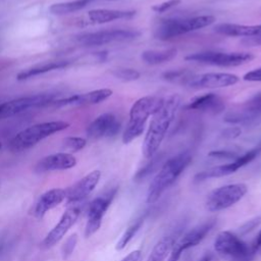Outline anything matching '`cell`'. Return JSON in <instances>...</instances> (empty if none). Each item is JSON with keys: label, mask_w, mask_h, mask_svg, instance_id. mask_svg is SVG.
I'll return each instance as SVG.
<instances>
[{"label": "cell", "mask_w": 261, "mask_h": 261, "mask_svg": "<svg viewBox=\"0 0 261 261\" xmlns=\"http://www.w3.org/2000/svg\"><path fill=\"white\" fill-rule=\"evenodd\" d=\"M215 223L216 221L214 219L208 220L180 236V238H178L174 243L167 261H178L186 250L199 245L205 239V237L213 229Z\"/></svg>", "instance_id": "obj_9"}, {"label": "cell", "mask_w": 261, "mask_h": 261, "mask_svg": "<svg viewBox=\"0 0 261 261\" xmlns=\"http://www.w3.org/2000/svg\"><path fill=\"white\" fill-rule=\"evenodd\" d=\"M136 15L135 10L93 9L88 12L89 21L92 23H106L118 19H130Z\"/></svg>", "instance_id": "obj_24"}, {"label": "cell", "mask_w": 261, "mask_h": 261, "mask_svg": "<svg viewBox=\"0 0 261 261\" xmlns=\"http://www.w3.org/2000/svg\"><path fill=\"white\" fill-rule=\"evenodd\" d=\"M181 230L182 226H176L175 229L160 239L153 247L150 255L147 258V261H165L167 256H169L174 243L180 236Z\"/></svg>", "instance_id": "obj_23"}, {"label": "cell", "mask_w": 261, "mask_h": 261, "mask_svg": "<svg viewBox=\"0 0 261 261\" xmlns=\"http://www.w3.org/2000/svg\"><path fill=\"white\" fill-rule=\"evenodd\" d=\"M260 247H261V230H260L259 233L257 234V237H256L255 241L253 242L251 248H252V250L256 253V252L260 249Z\"/></svg>", "instance_id": "obj_42"}, {"label": "cell", "mask_w": 261, "mask_h": 261, "mask_svg": "<svg viewBox=\"0 0 261 261\" xmlns=\"http://www.w3.org/2000/svg\"><path fill=\"white\" fill-rule=\"evenodd\" d=\"M180 2H181V0H167V1L153 5L152 10L157 13H163V12L171 9L172 7H175L176 5L180 4Z\"/></svg>", "instance_id": "obj_34"}, {"label": "cell", "mask_w": 261, "mask_h": 261, "mask_svg": "<svg viewBox=\"0 0 261 261\" xmlns=\"http://www.w3.org/2000/svg\"><path fill=\"white\" fill-rule=\"evenodd\" d=\"M115 192L116 191L113 190L105 196L95 198L91 202L89 211H88V220H87L86 227H85V237L86 238L92 237L100 228V226L102 224V219L112 202Z\"/></svg>", "instance_id": "obj_14"}, {"label": "cell", "mask_w": 261, "mask_h": 261, "mask_svg": "<svg viewBox=\"0 0 261 261\" xmlns=\"http://www.w3.org/2000/svg\"><path fill=\"white\" fill-rule=\"evenodd\" d=\"M55 94H37L19 97L0 104V119L13 116L31 108H43L49 106L54 100Z\"/></svg>", "instance_id": "obj_8"}, {"label": "cell", "mask_w": 261, "mask_h": 261, "mask_svg": "<svg viewBox=\"0 0 261 261\" xmlns=\"http://www.w3.org/2000/svg\"><path fill=\"white\" fill-rule=\"evenodd\" d=\"M248 192L246 184H229L211 191L205 200V208L209 212L227 209L238 203Z\"/></svg>", "instance_id": "obj_6"}, {"label": "cell", "mask_w": 261, "mask_h": 261, "mask_svg": "<svg viewBox=\"0 0 261 261\" xmlns=\"http://www.w3.org/2000/svg\"><path fill=\"white\" fill-rule=\"evenodd\" d=\"M80 215V209L75 207L68 208L61 216L58 223L49 231V233L44 239L42 246L46 249L54 247L57 243H59L69 228L76 222Z\"/></svg>", "instance_id": "obj_17"}, {"label": "cell", "mask_w": 261, "mask_h": 261, "mask_svg": "<svg viewBox=\"0 0 261 261\" xmlns=\"http://www.w3.org/2000/svg\"><path fill=\"white\" fill-rule=\"evenodd\" d=\"M191 161L192 155L189 152H181L166 160L149 185L146 202L148 204L157 202L163 193L174 184Z\"/></svg>", "instance_id": "obj_2"}, {"label": "cell", "mask_w": 261, "mask_h": 261, "mask_svg": "<svg viewBox=\"0 0 261 261\" xmlns=\"http://www.w3.org/2000/svg\"><path fill=\"white\" fill-rule=\"evenodd\" d=\"M260 223H261V217H255L253 219L248 220L246 223H244L241 226L240 231H241L242 234H246V233L252 231L253 229H255Z\"/></svg>", "instance_id": "obj_36"}, {"label": "cell", "mask_w": 261, "mask_h": 261, "mask_svg": "<svg viewBox=\"0 0 261 261\" xmlns=\"http://www.w3.org/2000/svg\"><path fill=\"white\" fill-rule=\"evenodd\" d=\"M187 109L209 113H219L224 109L223 100L214 93H207L196 96L190 100Z\"/></svg>", "instance_id": "obj_21"}, {"label": "cell", "mask_w": 261, "mask_h": 261, "mask_svg": "<svg viewBox=\"0 0 261 261\" xmlns=\"http://www.w3.org/2000/svg\"><path fill=\"white\" fill-rule=\"evenodd\" d=\"M242 133V129L239 126H230L225 128L222 132V136L226 139H234L238 138Z\"/></svg>", "instance_id": "obj_39"}, {"label": "cell", "mask_w": 261, "mask_h": 261, "mask_svg": "<svg viewBox=\"0 0 261 261\" xmlns=\"http://www.w3.org/2000/svg\"><path fill=\"white\" fill-rule=\"evenodd\" d=\"M253 256H254V254H250V255H248V256H245V257H243V258L236 259V260H232V261H252Z\"/></svg>", "instance_id": "obj_43"}, {"label": "cell", "mask_w": 261, "mask_h": 261, "mask_svg": "<svg viewBox=\"0 0 261 261\" xmlns=\"http://www.w3.org/2000/svg\"><path fill=\"white\" fill-rule=\"evenodd\" d=\"M66 199V191L63 189H52L40 196L38 199L34 213L38 218L44 217V215L51 209L57 207Z\"/></svg>", "instance_id": "obj_22"}, {"label": "cell", "mask_w": 261, "mask_h": 261, "mask_svg": "<svg viewBox=\"0 0 261 261\" xmlns=\"http://www.w3.org/2000/svg\"><path fill=\"white\" fill-rule=\"evenodd\" d=\"M139 36L140 32L136 30L113 29L82 34L76 37V41L84 46H101L114 42H125L134 40Z\"/></svg>", "instance_id": "obj_10"}, {"label": "cell", "mask_w": 261, "mask_h": 261, "mask_svg": "<svg viewBox=\"0 0 261 261\" xmlns=\"http://www.w3.org/2000/svg\"><path fill=\"white\" fill-rule=\"evenodd\" d=\"M214 31L224 36L247 38L261 34V23L251 25L238 23H219L214 27Z\"/></svg>", "instance_id": "obj_25"}, {"label": "cell", "mask_w": 261, "mask_h": 261, "mask_svg": "<svg viewBox=\"0 0 261 261\" xmlns=\"http://www.w3.org/2000/svg\"><path fill=\"white\" fill-rule=\"evenodd\" d=\"M112 90L104 88L94 90L85 94H76L64 99L54 100L49 106L63 107L68 105H94L107 100L112 95Z\"/></svg>", "instance_id": "obj_18"}, {"label": "cell", "mask_w": 261, "mask_h": 261, "mask_svg": "<svg viewBox=\"0 0 261 261\" xmlns=\"http://www.w3.org/2000/svg\"><path fill=\"white\" fill-rule=\"evenodd\" d=\"M76 234H72L70 236V238L67 240V242L65 243L64 247H63V256L64 258H67L68 255H70L75 247V244H76Z\"/></svg>", "instance_id": "obj_37"}, {"label": "cell", "mask_w": 261, "mask_h": 261, "mask_svg": "<svg viewBox=\"0 0 261 261\" xmlns=\"http://www.w3.org/2000/svg\"><path fill=\"white\" fill-rule=\"evenodd\" d=\"M76 165V159L70 153L60 152L48 155L41 160L35 166V171L38 173H44L54 170L70 169Z\"/></svg>", "instance_id": "obj_20"}, {"label": "cell", "mask_w": 261, "mask_h": 261, "mask_svg": "<svg viewBox=\"0 0 261 261\" xmlns=\"http://www.w3.org/2000/svg\"><path fill=\"white\" fill-rule=\"evenodd\" d=\"M242 43L246 46H261V34L253 37L244 38L242 40Z\"/></svg>", "instance_id": "obj_40"}, {"label": "cell", "mask_w": 261, "mask_h": 261, "mask_svg": "<svg viewBox=\"0 0 261 261\" xmlns=\"http://www.w3.org/2000/svg\"><path fill=\"white\" fill-rule=\"evenodd\" d=\"M214 250L218 254L229 257L232 260L255 254L251 247L229 230H222L217 234L214 241Z\"/></svg>", "instance_id": "obj_12"}, {"label": "cell", "mask_w": 261, "mask_h": 261, "mask_svg": "<svg viewBox=\"0 0 261 261\" xmlns=\"http://www.w3.org/2000/svg\"><path fill=\"white\" fill-rule=\"evenodd\" d=\"M208 156L210 157H215V158H220V159H236L240 155H238L234 152L227 151V150H217V151H211Z\"/></svg>", "instance_id": "obj_35"}, {"label": "cell", "mask_w": 261, "mask_h": 261, "mask_svg": "<svg viewBox=\"0 0 261 261\" xmlns=\"http://www.w3.org/2000/svg\"><path fill=\"white\" fill-rule=\"evenodd\" d=\"M145 220V216H141L140 218H138L135 222H133L126 229L125 231L122 233V236L120 237V239L118 240V242L116 243L115 249L117 251H121L123 250L126 245L133 240V238L137 234V232L140 230V228L142 227L143 223Z\"/></svg>", "instance_id": "obj_29"}, {"label": "cell", "mask_w": 261, "mask_h": 261, "mask_svg": "<svg viewBox=\"0 0 261 261\" xmlns=\"http://www.w3.org/2000/svg\"><path fill=\"white\" fill-rule=\"evenodd\" d=\"M261 152V142L258 144V146L254 147L253 149L247 151L243 155H240L238 158L232 160L229 163L214 166L212 168H209L207 170L201 171L197 173L194 177L195 181H202L208 178H215V177H222L229 175L231 173H234L240 168L244 167L245 165L252 162Z\"/></svg>", "instance_id": "obj_11"}, {"label": "cell", "mask_w": 261, "mask_h": 261, "mask_svg": "<svg viewBox=\"0 0 261 261\" xmlns=\"http://www.w3.org/2000/svg\"><path fill=\"white\" fill-rule=\"evenodd\" d=\"M258 251H259V252H260V254H261V247H260V249H259Z\"/></svg>", "instance_id": "obj_46"}, {"label": "cell", "mask_w": 261, "mask_h": 261, "mask_svg": "<svg viewBox=\"0 0 261 261\" xmlns=\"http://www.w3.org/2000/svg\"><path fill=\"white\" fill-rule=\"evenodd\" d=\"M112 74L122 82H134L141 76V73L134 68H118L113 70Z\"/></svg>", "instance_id": "obj_31"}, {"label": "cell", "mask_w": 261, "mask_h": 261, "mask_svg": "<svg viewBox=\"0 0 261 261\" xmlns=\"http://www.w3.org/2000/svg\"><path fill=\"white\" fill-rule=\"evenodd\" d=\"M87 144V141L81 137H67L62 141V147L69 152H77Z\"/></svg>", "instance_id": "obj_32"}, {"label": "cell", "mask_w": 261, "mask_h": 261, "mask_svg": "<svg viewBox=\"0 0 261 261\" xmlns=\"http://www.w3.org/2000/svg\"><path fill=\"white\" fill-rule=\"evenodd\" d=\"M93 1L95 0H74L69 2L55 3L49 7V11L55 15H64L81 10Z\"/></svg>", "instance_id": "obj_28"}, {"label": "cell", "mask_w": 261, "mask_h": 261, "mask_svg": "<svg viewBox=\"0 0 261 261\" xmlns=\"http://www.w3.org/2000/svg\"><path fill=\"white\" fill-rule=\"evenodd\" d=\"M150 159H151V161L148 162L144 167H142L141 169H139L138 172L136 173V175H135V177H134V179H135L136 181H140V180L144 179V178L147 177L149 174H151L154 170H156V169L159 167V165H160V163H161V161H162V155H157V154H155V155H154L152 158H150Z\"/></svg>", "instance_id": "obj_30"}, {"label": "cell", "mask_w": 261, "mask_h": 261, "mask_svg": "<svg viewBox=\"0 0 261 261\" xmlns=\"http://www.w3.org/2000/svg\"><path fill=\"white\" fill-rule=\"evenodd\" d=\"M163 98L158 96H145L138 99L132 106L128 121L122 135L123 144H128L140 137L149 116L153 115L162 105Z\"/></svg>", "instance_id": "obj_3"}, {"label": "cell", "mask_w": 261, "mask_h": 261, "mask_svg": "<svg viewBox=\"0 0 261 261\" xmlns=\"http://www.w3.org/2000/svg\"><path fill=\"white\" fill-rule=\"evenodd\" d=\"M261 114V92L256 93L249 100L241 104L238 108L226 113L224 121L228 123H248L256 119Z\"/></svg>", "instance_id": "obj_15"}, {"label": "cell", "mask_w": 261, "mask_h": 261, "mask_svg": "<svg viewBox=\"0 0 261 261\" xmlns=\"http://www.w3.org/2000/svg\"><path fill=\"white\" fill-rule=\"evenodd\" d=\"M210 260H211V255L210 254H206L199 261H210Z\"/></svg>", "instance_id": "obj_44"}, {"label": "cell", "mask_w": 261, "mask_h": 261, "mask_svg": "<svg viewBox=\"0 0 261 261\" xmlns=\"http://www.w3.org/2000/svg\"><path fill=\"white\" fill-rule=\"evenodd\" d=\"M101 177V171L100 170H93L84 177H82L80 180H77L75 184H73L71 187H69L66 191V199L68 202H79L87 198L96 188Z\"/></svg>", "instance_id": "obj_19"}, {"label": "cell", "mask_w": 261, "mask_h": 261, "mask_svg": "<svg viewBox=\"0 0 261 261\" xmlns=\"http://www.w3.org/2000/svg\"><path fill=\"white\" fill-rule=\"evenodd\" d=\"M69 65V61L66 60H61V61H52V62H48V63H44L42 65L39 66H35L25 70L20 71L19 73H17L16 75V80L17 81H24L55 69H61L64 68L66 66Z\"/></svg>", "instance_id": "obj_26"}, {"label": "cell", "mask_w": 261, "mask_h": 261, "mask_svg": "<svg viewBox=\"0 0 261 261\" xmlns=\"http://www.w3.org/2000/svg\"><path fill=\"white\" fill-rule=\"evenodd\" d=\"M193 74L192 72L184 69H178V70H170L166 71L162 74L163 80L168 81V82H173V83H181L185 84V82L189 79V76Z\"/></svg>", "instance_id": "obj_33"}, {"label": "cell", "mask_w": 261, "mask_h": 261, "mask_svg": "<svg viewBox=\"0 0 261 261\" xmlns=\"http://www.w3.org/2000/svg\"><path fill=\"white\" fill-rule=\"evenodd\" d=\"M1 149H2V143L0 142V150H1Z\"/></svg>", "instance_id": "obj_45"}, {"label": "cell", "mask_w": 261, "mask_h": 261, "mask_svg": "<svg viewBox=\"0 0 261 261\" xmlns=\"http://www.w3.org/2000/svg\"><path fill=\"white\" fill-rule=\"evenodd\" d=\"M177 54L175 48H169L164 50H147L141 55L143 61L150 65H157L172 60Z\"/></svg>", "instance_id": "obj_27"}, {"label": "cell", "mask_w": 261, "mask_h": 261, "mask_svg": "<svg viewBox=\"0 0 261 261\" xmlns=\"http://www.w3.org/2000/svg\"><path fill=\"white\" fill-rule=\"evenodd\" d=\"M180 103V96L172 94L163 99L161 107L152 115L153 118L149 124L142 146V152L145 158L150 159L157 154L169 126L175 118Z\"/></svg>", "instance_id": "obj_1"}, {"label": "cell", "mask_w": 261, "mask_h": 261, "mask_svg": "<svg viewBox=\"0 0 261 261\" xmlns=\"http://www.w3.org/2000/svg\"><path fill=\"white\" fill-rule=\"evenodd\" d=\"M254 55L249 52H217L205 51L187 55V61H194L203 64H209L221 67H233L250 62L254 59Z\"/></svg>", "instance_id": "obj_7"}, {"label": "cell", "mask_w": 261, "mask_h": 261, "mask_svg": "<svg viewBox=\"0 0 261 261\" xmlns=\"http://www.w3.org/2000/svg\"><path fill=\"white\" fill-rule=\"evenodd\" d=\"M141 255L142 253L140 250H135L129 254H127L125 257H123L120 261H139L141 258Z\"/></svg>", "instance_id": "obj_41"}, {"label": "cell", "mask_w": 261, "mask_h": 261, "mask_svg": "<svg viewBox=\"0 0 261 261\" xmlns=\"http://www.w3.org/2000/svg\"><path fill=\"white\" fill-rule=\"evenodd\" d=\"M243 80L247 82H261V66L245 73Z\"/></svg>", "instance_id": "obj_38"}, {"label": "cell", "mask_w": 261, "mask_h": 261, "mask_svg": "<svg viewBox=\"0 0 261 261\" xmlns=\"http://www.w3.org/2000/svg\"><path fill=\"white\" fill-rule=\"evenodd\" d=\"M120 130V122L117 117L110 112L103 113L96 117L87 127V135L91 139L111 138Z\"/></svg>", "instance_id": "obj_16"}, {"label": "cell", "mask_w": 261, "mask_h": 261, "mask_svg": "<svg viewBox=\"0 0 261 261\" xmlns=\"http://www.w3.org/2000/svg\"><path fill=\"white\" fill-rule=\"evenodd\" d=\"M69 126L68 122L57 120L47 121L31 125L17 135H15L9 142V149L12 152H21L37 145L47 137L61 132Z\"/></svg>", "instance_id": "obj_4"}, {"label": "cell", "mask_w": 261, "mask_h": 261, "mask_svg": "<svg viewBox=\"0 0 261 261\" xmlns=\"http://www.w3.org/2000/svg\"><path fill=\"white\" fill-rule=\"evenodd\" d=\"M215 22L213 15H199L188 18H168L162 20L156 28L155 38L166 41L172 38L201 30Z\"/></svg>", "instance_id": "obj_5"}, {"label": "cell", "mask_w": 261, "mask_h": 261, "mask_svg": "<svg viewBox=\"0 0 261 261\" xmlns=\"http://www.w3.org/2000/svg\"><path fill=\"white\" fill-rule=\"evenodd\" d=\"M240 77L228 72H206L200 74H191L185 82L192 89H218L236 85Z\"/></svg>", "instance_id": "obj_13"}]
</instances>
